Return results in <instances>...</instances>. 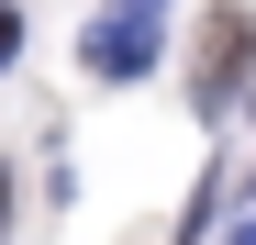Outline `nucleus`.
Masks as SVG:
<instances>
[{
  "label": "nucleus",
  "mask_w": 256,
  "mask_h": 245,
  "mask_svg": "<svg viewBox=\"0 0 256 245\" xmlns=\"http://www.w3.org/2000/svg\"><path fill=\"white\" fill-rule=\"evenodd\" d=\"M167 45V0H100L90 34H78V56H90V78H145Z\"/></svg>",
  "instance_id": "obj_1"
},
{
  "label": "nucleus",
  "mask_w": 256,
  "mask_h": 245,
  "mask_svg": "<svg viewBox=\"0 0 256 245\" xmlns=\"http://www.w3.org/2000/svg\"><path fill=\"white\" fill-rule=\"evenodd\" d=\"M256 67V22H245V0H223V12L200 22V56H190V100L200 112H234V78Z\"/></svg>",
  "instance_id": "obj_2"
},
{
  "label": "nucleus",
  "mask_w": 256,
  "mask_h": 245,
  "mask_svg": "<svg viewBox=\"0 0 256 245\" xmlns=\"http://www.w3.org/2000/svg\"><path fill=\"white\" fill-rule=\"evenodd\" d=\"M12 56H22V12L0 0V67H12Z\"/></svg>",
  "instance_id": "obj_3"
},
{
  "label": "nucleus",
  "mask_w": 256,
  "mask_h": 245,
  "mask_svg": "<svg viewBox=\"0 0 256 245\" xmlns=\"http://www.w3.org/2000/svg\"><path fill=\"white\" fill-rule=\"evenodd\" d=\"M223 245H256V212H245V223H234V234H223Z\"/></svg>",
  "instance_id": "obj_4"
},
{
  "label": "nucleus",
  "mask_w": 256,
  "mask_h": 245,
  "mask_svg": "<svg viewBox=\"0 0 256 245\" xmlns=\"http://www.w3.org/2000/svg\"><path fill=\"white\" fill-rule=\"evenodd\" d=\"M0 212H12V168H0Z\"/></svg>",
  "instance_id": "obj_5"
}]
</instances>
